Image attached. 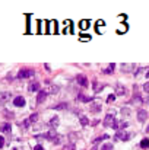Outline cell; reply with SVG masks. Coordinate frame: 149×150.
Segmentation results:
<instances>
[{
    "instance_id": "cell-1",
    "label": "cell",
    "mask_w": 149,
    "mask_h": 150,
    "mask_svg": "<svg viewBox=\"0 0 149 150\" xmlns=\"http://www.w3.org/2000/svg\"><path fill=\"white\" fill-rule=\"evenodd\" d=\"M104 125H105V127H111V128H114V130H117V128H118V122H117V120H116L114 111H111V112H108L107 115H105V118H104Z\"/></svg>"
},
{
    "instance_id": "cell-2",
    "label": "cell",
    "mask_w": 149,
    "mask_h": 150,
    "mask_svg": "<svg viewBox=\"0 0 149 150\" xmlns=\"http://www.w3.org/2000/svg\"><path fill=\"white\" fill-rule=\"evenodd\" d=\"M48 141H51V143H54V144H60L61 141H63V137L60 136V134H57L54 130H51L50 133H47L46 136H44Z\"/></svg>"
},
{
    "instance_id": "cell-3",
    "label": "cell",
    "mask_w": 149,
    "mask_h": 150,
    "mask_svg": "<svg viewBox=\"0 0 149 150\" xmlns=\"http://www.w3.org/2000/svg\"><path fill=\"white\" fill-rule=\"evenodd\" d=\"M130 137H132V134L127 133V131H124V130H118V131L116 133V140L127 141V140H130Z\"/></svg>"
},
{
    "instance_id": "cell-4",
    "label": "cell",
    "mask_w": 149,
    "mask_h": 150,
    "mask_svg": "<svg viewBox=\"0 0 149 150\" xmlns=\"http://www.w3.org/2000/svg\"><path fill=\"white\" fill-rule=\"evenodd\" d=\"M34 74L32 70H28V69H20L19 73H18V79H28Z\"/></svg>"
},
{
    "instance_id": "cell-5",
    "label": "cell",
    "mask_w": 149,
    "mask_h": 150,
    "mask_svg": "<svg viewBox=\"0 0 149 150\" xmlns=\"http://www.w3.org/2000/svg\"><path fill=\"white\" fill-rule=\"evenodd\" d=\"M76 82L80 84L82 88H86L88 86V79H86V76H83V74H78L76 76Z\"/></svg>"
},
{
    "instance_id": "cell-6",
    "label": "cell",
    "mask_w": 149,
    "mask_h": 150,
    "mask_svg": "<svg viewBox=\"0 0 149 150\" xmlns=\"http://www.w3.org/2000/svg\"><path fill=\"white\" fill-rule=\"evenodd\" d=\"M13 105H15V106H19V108L25 106V98H24V96H16V98L13 99Z\"/></svg>"
},
{
    "instance_id": "cell-7",
    "label": "cell",
    "mask_w": 149,
    "mask_h": 150,
    "mask_svg": "<svg viewBox=\"0 0 149 150\" xmlns=\"http://www.w3.org/2000/svg\"><path fill=\"white\" fill-rule=\"evenodd\" d=\"M148 120V112L145 109H139L137 111V121L139 122H145Z\"/></svg>"
},
{
    "instance_id": "cell-8",
    "label": "cell",
    "mask_w": 149,
    "mask_h": 150,
    "mask_svg": "<svg viewBox=\"0 0 149 150\" xmlns=\"http://www.w3.org/2000/svg\"><path fill=\"white\" fill-rule=\"evenodd\" d=\"M28 91L29 92H39V83L38 82H35V80H32L29 84H28Z\"/></svg>"
},
{
    "instance_id": "cell-9",
    "label": "cell",
    "mask_w": 149,
    "mask_h": 150,
    "mask_svg": "<svg viewBox=\"0 0 149 150\" xmlns=\"http://www.w3.org/2000/svg\"><path fill=\"white\" fill-rule=\"evenodd\" d=\"M47 95H48V92L39 91V92H38V96H37V102H38V103H42V102L47 99Z\"/></svg>"
},
{
    "instance_id": "cell-10",
    "label": "cell",
    "mask_w": 149,
    "mask_h": 150,
    "mask_svg": "<svg viewBox=\"0 0 149 150\" xmlns=\"http://www.w3.org/2000/svg\"><path fill=\"white\" fill-rule=\"evenodd\" d=\"M135 64H121V72H124V73H130V72H133L135 70Z\"/></svg>"
},
{
    "instance_id": "cell-11",
    "label": "cell",
    "mask_w": 149,
    "mask_h": 150,
    "mask_svg": "<svg viewBox=\"0 0 149 150\" xmlns=\"http://www.w3.org/2000/svg\"><path fill=\"white\" fill-rule=\"evenodd\" d=\"M91 111L95 112V114H98V112L101 111V103H99V102H92V103H91Z\"/></svg>"
},
{
    "instance_id": "cell-12",
    "label": "cell",
    "mask_w": 149,
    "mask_h": 150,
    "mask_svg": "<svg viewBox=\"0 0 149 150\" xmlns=\"http://www.w3.org/2000/svg\"><path fill=\"white\" fill-rule=\"evenodd\" d=\"M0 131H2V133H10V131H12L10 124H7V122L2 124V125H0Z\"/></svg>"
},
{
    "instance_id": "cell-13",
    "label": "cell",
    "mask_w": 149,
    "mask_h": 150,
    "mask_svg": "<svg viewBox=\"0 0 149 150\" xmlns=\"http://www.w3.org/2000/svg\"><path fill=\"white\" fill-rule=\"evenodd\" d=\"M124 95H126V88L121 86V84H118L117 91H116V96H124Z\"/></svg>"
},
{
    "instance_id": "cell-14",
    "label": "cell",
    "mask_w": 149,
    "mask_h": 150,
    "mask_svg": "<svg viewBox=\"0 0 149 150\" xmlns=\"http://www.w3.org/2000/svg\"><path fill=\"white\" fill-rule=\"evenodd\" d=\"M142 102H143V99H142L139 95H135V96L130 99V102H129V103H136V105H140Z\"/></svg>"
},
{
    "instance_id": "cell-15",
    "label": "cell",
    "mask_w": 149,
    "mask_h": 150,
    "mask_svg": "<svg viewBox=\"0 0 149 150\" xmlns=\"http://www.w3.org/2000/svg\"><path fill=\"white\" fill-rule=\"evenodd\" d=\"M79 121H80V125H83V127L89 125V120H88L86 115H80V117H79Z\"/></svg>"
},
{
    "instance_id": "cell-16",
    "label": "cell",
    "mask_w": 149,
    "mask_h": 150,
    "mask_svg": "<svg viewBox=\"0 0 149 150\" xmlns=\"http://www.w3.org/2000/svg\"><path fill=\"white\" fill-rule=\"evenodd\" d=\"M67 106H69V103H67V102H61V103H57V105H54L53 108H54V109H66Z\"/></svg>"
},
{
    "instance_id": "cell-17",
    "label": "cell",
    "mask_w": 149,
    "mask_h": 150,
    "mask_svg": "<svg viewBox=\"0 0 149 150\" xmlns=\"http://www.w3.org/2000/svg\"><path fill=\"white\" fill-rule=\"evenodd\" d=\"M78 99H79V101H82V102H91V101H92V98L85 96L83 93H79V95H78Z\"/></svg>"
},
{
    "instance_id": "cell-18",
    "label": "cell",
    "mask_w": 149,
    "mask_h": 150,
    "mask_svg": "<svg viewBox=\"0 0 149 150\" xmlns=\"http://www.w3.org/2000/svg\"><path fill=\"white\" fill-rule=\"evenodd\" d=\"M50 125H51L53 128H56V127L59 125V117H57V115H54V117L50 120Z\"/></svg>"
},
{
    "instance_id": "cell-19",
    "label": "cell",
    "mask_w": 149,
    "mask_h": 150,
    "mask_svg": "<svg viewBox=\"0 0 149 150\" xmlns=\"http://www.w3.org/2000/svg\"><path fill=\"white\" fill-rule=\"evenodd\" d=\"M79 26H80V29H88L89 28V20H80V24H79Z\"/></svg>"
},
{
    "instance_id": "cell-20",
    "label": "cell",
    "mask_w": 149,
    "mask_h": 150,
    "mask_svg": "<svg viewBox=\"0 0 149 150\" xmlns=\"http://www.w3.org/2000/svg\"><path fill=\"white\" fill-rule=\"evenodd\" d=\"M92 150H98V149L95 147V149H92ZM99 150H113V144H111V143H105V144L99 149Z\"/></svg>"
},
{
    "instance_id": "cell-21",
    "label": "cell",
    "mask_w": 149,
    "mask_h": 150,
    "mask_svg": "<svg viewBox=\"0 0 149 150\" xmlns=\"http://www.w3.org/2000/svg\"><path fill=\"white\" fill-rule=\"evenodd\" d=\"M104 88V84H101V83H98V82H95L94 83V91L98 93V92H101V89Z\"/></svg>"
},
{
    "instance_id": "cell-22",
    "label": "cell",
    "mask_w": 149,
    "mask_h": 150,
    "mask_svg": "<svg viewBox=\"0 0 149 150\" xmlns=\"http://www.w3.org/2000/svg\"><path fill=\"white\" fill-rule=\"evenodd\" d=\"M59 91H60V86H59V84H53V86L50 88V91H48V92L54 95V93H57Z\"/></svg>"
},
{
    "instance_id": "cell-23",
    "label": "cell",
    "mask_w": 149,
    "mask_h": 150,
    "mask_svg": "<svg viewBox=\"0 0 149 150\" xmlns=\"http://www.w3.org/2000/svg\"><path fill=\"white\" fill-rule=\"evenodd\" d=\"M129 115H130V109H129V108H121V117L127 118Z\"/></svg>"
},
{
    "instance_id": "cell-24",
    "label": "cell",
    "mask_w": 149,
    "mask_h": 150,
    "mask_svg": "<svg viewBox=\"0 0 149 150\" xmlns=\"http://www.w3.org/2000/svg\"><path fill=\"white\" fill-rule=\"evenodd\" d=\"M114 67H116V64H110L108 69H104L102 72H104V73H107V74H108V73H113V72H114Z\"/></svg>"
},
{
    "instance_id": "cell-25",
    "label": "cell",
    "mask_w": 149,
    "mask_h": 150,
    "mask_svg": "<svg viewBox=\"0 0 149 150\" xmlns=\"http://www.w3.org/2000/svg\"><path fill=\"white\" fill-rule=\"evenodd\" d=\"M140 147H142V149H148V147H149V140H148V139H143V140L140 141Z\"/></svg>"
},
{
    "instance_id": "cell-26",
    "label": "cell",
    "mask_w": 149,
    "mask_h": 150,
    "mask_svg": "<svg viewBox=\"0 0 149 150\" xmlns=\"http://www.w3.org/2000/svg\"><path fill=\"white\" fill-rule=\"evenodd\" d=\"M107 139H108V136H107V134H104V136L95 139V140H94V144H97V143H99V141H102V140H107Z\"/></svg>"
},
{
    "instance_id": "cell-27",
    "label": "cell",
    "mask_w": 149,
    "mask_h": 150,
    "mask_svg": "<svg viewBox=\"0 0 149 150\" xmlns=\"http://www.w3.org/2000/svg\"><path fill=\"white\" fill-rule=\"evenodd\" d=\"M63 150H75V144L70 143V144H66L65 147H63Z\"/></svg>"
},
{
    "instance_id": "cell-28",
    "label": "cell",
    "mask_w": 149,
    "mask_h": 150,
    "mask_svg": "<svg viewBox=\"0 0 149 150\" xmlns=\"http://www.w3.org/2000/svg\"><path fill=\"white\" fill-rule=\"evenodd\" d=\"M37 120H38V114H32V115L29 117V120H28V121H29V122H35Z\"/></svg>"
},
{
    "instance_id": "cell-29",
    "label": "cell",
    "mask_w": 149,
    "mask_h": 150,
    "mask_svg": "<svg viewBox=\"0 0 149 150\" xmlns=\"http://www.w3.org/2000/svg\"><path fill=\"white\" fill-rule=\"evenodd\" d=\"M114 99H116V95H110V96L107 98V102L111 103V102H114Z\"/></svg>"
},
{
    "instance_id": "cell-30",
    "label": "cell",
    "mask_w": 149,
    "mask_h": 150,
    "mask_svg": "<svg viewBox=\"0 0 149 150\" xmlns=\"http://www.w3.org/2000/svg\"><path fill=\"white\" fill-rule=\"evenodd\" d=\"M143 91H145L146 93H149V82H146V83L143 84Z\"/></svg>"
},
{
    "instance_id": "cell-31",
    "label": "cell",
    "mask_w": 149,
    "mask_h": 150,
    "mask_svg": "<svg viewBox=\"0 0 149 150\" xmlns=\"http://www.w3.org/2000/svg\"><path fill=\"white\" fill-rule=\"evenodd\" d=\"M80 39H82V41H89V39H91V36H89V35H82V36H80Z\"/></svg>"
},
{
    "instance_id": "cell-32",
    "label": "cell",
    "mask_w": 149,
    "mask_h": 150,
    "mask_svg": "<svg viewBox=\"0 0 149 150\" xmlns=\"http://www.w3.org/2000/svg\"><path fill=\"white\" fill-rule=\"evenodd\" d=\"M5 146V137H2V136H0V149H2Z\"/></svg>"
},
{
    "instance_id": "cell-33",
    "label": "cell",
    "mask_w": 149,
    "mask_h": 150,
    "mask_svg": "<svg viewBox=\"0 0 149 150\" xmlns=\"http://www.w3.org/2000/svg\"><path fill=\"white\" fill-rule=\"evenodd\" d=\"M34 150H44V147H42L41 144H37V146L34 147Z\"/></svg>"
},
{
    "instance_id": "cell-34",
    "label": "cell",
    "mask_w": 149,
    "mask_h": 150,
    "mask_svg": "<svg viewBox=\"0 0 149 150\" xmlns=\"http://www.w3.org/2000/svg\"><path fill=\"white\" fill-rule=\"evenodd\" d=\"M146 79H149V72H148V73H146Z\"/></svg>"
},
{
    "instance_id": "cell-35",
    "label": "cell",
    "mask_w": 149,
    "mask_h": 150,
    "mask_svg": "<svg viewBox=\"0 0 149 150\" xmlns=\"http://www.w3.org/2000/svg\"><path fill=\"white\" fill-rule=\"evenodd\" d=\"M146 131H148V133H149V127H148V128H146Z\"/></svg>"
},
{
    "instance_id": "cell-36",
    "label": "cell",
    "mask_w": 149,
    "mask_h": 150,
    "mask_svg": "<svg viewBox=\"0 0 149 150\" xmlns=\"http://www.w3.org/2000/svg\"><path fill=\"white\" fill-rule=\"evenodd\" d=\"M146 102H148V103H149V98H148V101H146Z\"/></svg>"
}]
</instances>
